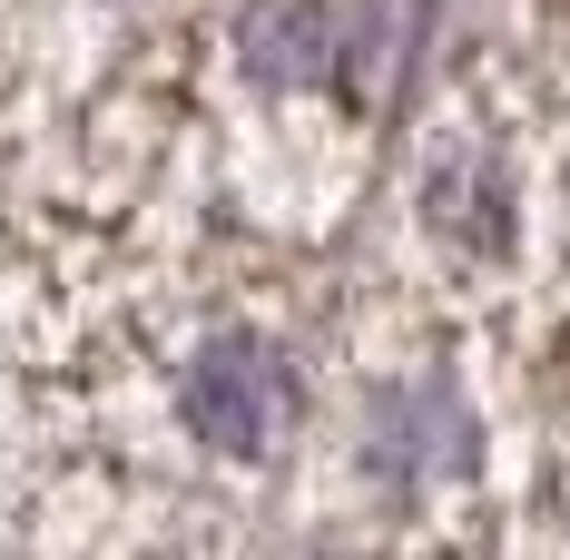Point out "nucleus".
<instances>
[{
    "label": "nucleus",
    "mask_w": 570,
    "mask_h": 560,
    "mask_svg": "<svg viewBox=\"0 0 570 560\" xmlns=\"http://www.w3.org/2000/svg\"><path fill=\"white\" fill-rule=\"evenodd\" d=\"M187 423H197L207 452L256 462V452L295 423V364H285L266 335H217L187 364Z\"/></svg>",
    "instance_id": "f257e3e1"
},
{
    "label": "nucleus",
    "mask_w": 570,
    "mask_h": 560,
    "mask_svg": "<svg viewBox=\"0 0 570 560\" xmlns=\"http://www.w3.org/2000/svg\"><path fill=\"white\" fill-rule=\"evenodd\" d=\"M364 462L394 492H443L472 472V413L453 403V384H394L364 423Z\"/></svg>",
    "instance_id": "f03ea898"
},
{
    "label": "nucleus",
    "mask_w": 570,
    "mask_h": 560,
    "mask_svg": "<svg viewBox=\"0 0 570 560\" xmlns=\"http://www.w3.org/2000/svg\"><path fill=\"white\" fill-rule=\"evenodd\" d=\"M236 50H246V69L266 79V89H315V79H335V10L325 0H256L246 10V30H236Z\"/></svg>",
    "instance_id": "7ed1b4c3"
},
{
    "label": "nucleus",
    "mask_w": 570,
    "mask_h": 560,
    "mask_svg": "<svg viewBox=\"0 0 570 560\" xmlns=\"http://www.w3.org/2000/svg\"><path fill=\"white\" fill-rule=\"evenodd\" d=\"M423 217L443 226L472 256H502L512 246V187L492 158H433V187H423Z\"/></svg>",
    "instance_id": "20e7f679"
}]
</instances>
